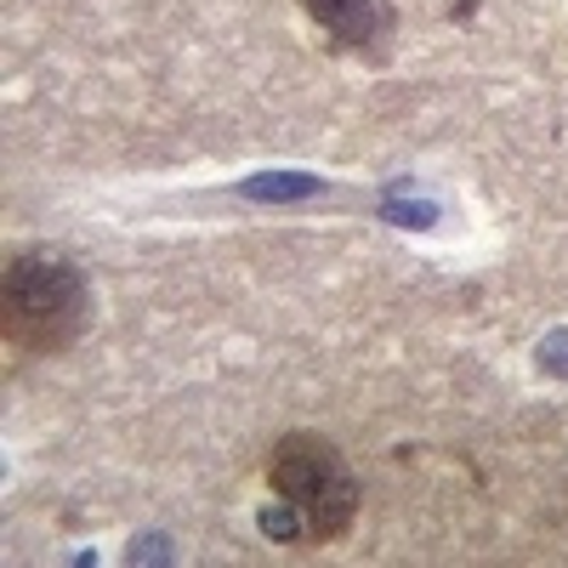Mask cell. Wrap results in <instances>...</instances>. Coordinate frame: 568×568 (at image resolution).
<instances>
[{"instance_id":"cell-1","label":"cell","mask_w":568,"mask_h":568,"mask_svg":"<svg viewBox=\"0 0 568 568\" xmlns=\"http://www.w3.org/2000/svg\"><path fill=\"white\" fill-rule=\"evenodd\" d=\"M262 484L273 500L256 511V524L273 546L318 551L358 524V471L342 455V444H329L324 433L302 426V433L273 438V449L262 455Z\"/></svg>"},{"instance_id":"cell-2","label":"cell","mask_w":568,"mask_h":568,"mask_svg":"<svg viewBox=\"0 0 568 568\" xmlns=\"http://www.w3.org/2000/svg\"><path fill=\"white\" fill-rule=\"evenodd\" d=\"M98 302H91V278L74 256L63 251H18L0 278V336L7 353L23 364L40 358H63L85 342Z\"/></svg>"},{"instance_id":"cell-3","label":"cell","mask_w":568,"mask_h":568,"mask_svg":"<svg viewBox=\"0 0 568 568\" xmlns=\"http://www.w3.org/2000/svg\"><path fill=\"white\" fill-rule=\"evenodd\" d=\"M302 12L336 58H358L369 69L393 63V40H398L393 0H302Z\"/></svg>"}]
</instances>
